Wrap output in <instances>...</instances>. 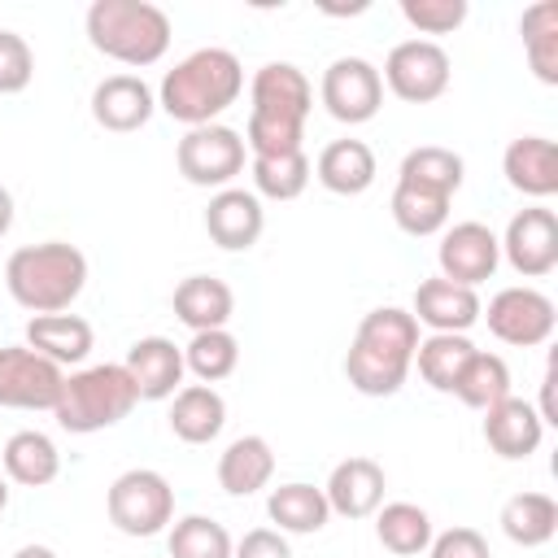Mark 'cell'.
<instances>
[{
    "label": "cell",
    "mask_w": 558,
    "mask_h": 558,
    "mask_svg": "<svg viewBox=\"0 0 558 558\" xmlns=\"http://www.w3.org/2000/svg\"><path fill=\"white\" fill-rule=\"evenodd\" d=\"M248 100H253L248 126H244L248 157L301 153L305 118L314 109V87L305 70H296L292 61H266L248 83Z\"/></svg>",
    "instance_id": "cell-1"
},
{
    "label": "cell",
    "mask_w": 558,
    "mask_h": 558,
    "mask_svg": "<svg viewBox=\"0 0 558 558\" xmlns=\"http://www.w3.org/2000/svg\"><path fill=\"white\" fill-rule=\"evenodd\" d=\"M414 349H418L414 314L401 305H379L357 323L353 344L344 353V375L362 397H392L401 392L414 366Z\"/></svg>",
    "instance_id": "cell-2"
},
{
    "label": "cell",
    "mask_w": 558,
    "mask_h": 558,
    "mask_svg": "<svg viewBox=\"0 0 558 558\" xmlns=\"http://www.w3.org/2000/svg\"><path fill=\"white\" fill-rule=\"evenodd\" d=\"M240 92H244L240 57L231 48H196L174 70H166L157 87V105L183 126H205L222 109H231Z\"/></svg>",
    "instance_id": "cell-3"
},
{
    "label": "cell",
    "mask_w": 558,
    "mask_h": 558,
    "mask_svg": "<svg viewBox=\"0 0 558 558\" xmlns=\"http://www.w3.org/2000/svg\"><path fill=\"white\" fill-rule=\"evenodd\" d=\"M4 283H9V296L22 310L65 314L78 301L83 283H87V257H83V248L65 244V240L22 244L17 253H9Z\"/></svg>",
    "instance_id": "cell-4"
},
{
    "label": "cell",
    "mask_w": 558,
    "mask_h": 558,
    "mask_svg": "<svg viewBox=\"0 0 558 558\" xmlns=\"http://www.w3.org/2000/svg\"><path fill=\"white\" fill-rule=\"evenodd\" d=\"M87 44L118 65H157L170 48V17L148 0H96L87 9Z\"/></svg>",
    "instance_id": "cell-5"
},
{
    "label": "cell",
    "mask_w": 558,
    "mask_h": 558,
    "mask_svg": "<svg viewBox=\"0 0 558 558\" xmlns=\"http://www.w3.org/2000/svg\"><path fill=\"white\" fill-rule=\"evenodd\" d=\"M135 401H140V392H135L126 366L105 362V366L70 371L61 379V397L52 405V418L70 436H92V432H105V427L122 423L135 410Z\"/></svg>",
    "instance_id": "cell-6"
},
{
    "label": "cell",
    "mask_w": 558,
    "mask_h": 558,
    "mask_svg": "<svg viewBox=\"0 0 558 558\" xmlns=\"http://www.w3.org/2000/svg\"><path fill=\"white\" fill-rule=\"evenodd\" d=\"M105 510L122 536H157L174 523V488L161 471L131 466L109 484Z\"/></svg>",
    "instance_id": "cell-7"
},
{
    "label": "cell",
    "mask_w": 558,
    "mask_h": 558,
    "mask_svg": "<svg viewBox=\"0 0 558 558\" xmlns=\"http://www.w3.org/2000/svg\"><path fill=\"white\" fill-rule=\"evenodd\" d=\"M244 135L235 126L222 122H205V126H187V135L174 148V166L192 187H227L240 170H244Z\"/></svg>",
    "instance_id": "cell-8"
},
{
    "label": "cell",
    "mask_w": 558,
    "mask_h": 558,
    "mask_svg": "<svg viewBox=\"0 0 558 558\" xmlns=\"http://www.w3.org/2000/svg\"><path fill=\"white\" fill-rule=\"evenodd\" d=\"M388 92L405 105H432L449 92V78H453V65H449V52L436 44V39H401L388 61H384V74Z\"/></svg>",
    "instance_id": "cell-9"
},
{
    "label": "cell",
    "mask_w": 558,
    "mask_h": 558,
    "mask_svg": "<svg viewBox=\"0 0 558 558\" xmlns=\"http://www.w3.org/2000/svg\"><path fill=\"white\" fill-rule=\"evenodd\" d=\"M480 318H488V331L501 340V344H514V349H536L554 336L558 327V314H554V301L541 292V288H527V283H514V288H501L488 310H480Z\"/></svg>",
    "instance_id": "cell-10"
},
{
    "label": "cell",
    "mask_w": 558,
    "mask_h": 558,
    "mask_svg": "<svg viewBox=\"0 0 558 558\" xmlns=\"http://www.w3.org/2000/svg\"><path fill=\"white\" fill-rule=\"evenodd\" d=\"M318 96H323V105H327V113L336 122L357 126V122H371L379 113V105H384V78H379V70L366 57H336L323 70Z\"/></svg>",
    "instance_id": "cell-11"
},
{
    "label": "cell",
    "mask_w": 558,
    "mask_h": 558,
    "mask_svg": "<svg viewBox=\"0 0 558 558\" xmlns=\"http://www.w3.org/2000/svg\"><path fill=\"white\" fill-rule=\"evenodd\" d=\"M65 371L35 353L31 344L0 349V405L4 410H52L61 397Z\"/></svg>",
    "instance_id": "cell-12"
},
{
    "label": "cell",
    "mask_w": 558,
    "mask_h": 558,
    "mask_svg": "<svg viewBox=\"0 0 558 558\" xmlns=\"http://www.w3.org/2000/svg\"><path fill=\"white\" fill-rule=\"evenodd\" d=\"M497 244L523 279H545L558 266V214L545 205H527L506 222V235Z\"/></svg>",
    "instance_id": "cell-13"
},
{
    "label": "cell",
    "mask_w": 558,
    "mask_h": 558,
    "mask_svg": "<svg viewBox=\"0 0 558 558\" xmlns=\"http://www.w3.org/2000/svg\"><path fill=\"white\" fill-rule=\"evenodd\" d=\"M436 262H440V279H453L462 288H475V283H484V279L497 275L501 244H497V235L484 222H453L440 235Z\"/></svg>",
    "instance_id": "cell-14"
},
{
    "label": "cell",
    "mask_w": 558,
    "mask_h": 558,
    "mask_svg": "<svg viewBox=\"0 0 558 558\" xmlns=\"http://www.w3.org/2000/svg\"><path fill=\"white\" fill-rule=\"evenodd\" d=\"M262 227H266V209H262V196L257 192L222 187L205 205V231L227 253H248L262 240Z\"/></svg>",
    "instance_id": "cell-15"
},
{
    "label": "cell",
    "mask_w": 558,
    "mask_h": 558,
    "mask_svg": "<svg viewBox=\"0 0 558 558\" xmlns=\"http://www.w3.org/2000/svg\"><path fill=\"white\" fill-rule=\"evenodd\" d=\"M384 488H388L384 466L375 458L357 453V458H344L331 466L323 497H327L331 514H340V519H371L384 506Z\"/></svg>",
    "instance_id": "cell-16"
},
{
    "label": "cell",
    "mask_w": 558,
    "mask_h": 558,
    "mask_svg": "<svg viewBox=\"0 0 558 558\" xmlns=\"http://www.w3.org/2000/svg\"><path fill=\"white\" fill-rule=\"evenodd\" d=\"M153 109H157V96L140 74H109L92 87V118L113 135L140 131L153 118Z\"/></svg>",
    "instance_id": "cell-17"
},
{
    "label": "cell",
    "mask_w": 558,
    "mask_h": 558,
    "mask_svg": "<svg viewBox=\"0 0 558 558\" xmlns=\"http://www.w3.org/2000/svg\"><path fill=\"white\" fill-rule=\"evenodd\" d=\"M122 366H126L140 401H166V397H174L179 384H183V371H187L183 366V349L174 340H166V336L135 340L126 349V362Z\"/></svg>",
    "instance_id": "cell-18"
},
{
    "label": "cell",
    "mask_w": 558,
    "mask_h": 558,
    "mask_svg": "<svg viewBox=\"0 0 558 558\" xmlns=\"http://www.w3.org/2000/svg\"><path fill=\"white\" fill-rule=\"evenodd\" d=\"M480 296L475 288H462L453 279H423L414 288V323L432 327V331H453V336H466V327L480 323Z\"/></svg>",
    "instance_id": "cell-19"
},
{
    "label": "cell",
    "mask_w": 558,
    "mask_h": 558,
    "mask_svg": "<svg viewBox=\"0 0 558 558\" xmlns=\"http://www.w3.org/2000/svg\"><path fill=\"white\" fill-rule=\"evenodd\" d=\"M541 436H545V423H541L536 405L523 401V397H506V401L484 410V440L506 462H519V458L536 453Z\"/></svg>",
    "instance_id": "cell-20"
},
{
    "label": "cell",
    "mask_w": 558,
    "mask_h": 558,
    "mask_svg": "<svg viewBox=\"0 0 558 558\" xmlns=\"http://www.w3.org/2000/svg\"><path fill=\"white\" fill-rule=\"evenodd\" d=\"M501 174L514 192H523L532 201L554 196L558 192V148H554V140H545V135L510 140V148L501 157Z\"/></svg>",
    "instance_id": "cell-21"
},
{
    "label": "cell",
    "mask_w": 558,
    "mask_h": 558,
    "mask_svg": "<svg viewBox=\"0 0 558 558\" xmlns=\"http://www.w3.org/2000/svg\"><path fill=\"white\" fill-rule=\"evenodd\" d=\"M375 153L362 140H331L314 161V179L336 196H362L375 183Z\"/></svg>",
    "instance_id": "cell-22"
},
{
    "label": "cell",
    "mask_w": 558,
    "mask_h": 558,
    "mask_svg": "<svg viewBox=\"0 0 558 558\" xmlns=\"http://www.w3.org/2000/svg\"><path fill=\"white\" fill-rule=\"evenodd\" d=\"M275 475V449L266 436H235L218 453V484L231 497H253Z\"/></svg>",
    "instance_id": "cell-23"
},
{
    "label": "cell",
    "mask_w": 558,
    "mask_h": 558,
    "mask_svg": "<svg viewBox=\"0 0 558 558\" xmlns=\"http://www.w3.org/2000/svg\"><path fill=\"white\" fill-rule=\"evenodd\" d=\"M92 323L78 314H35L26 323V344L57 366H78L92 353Z\"/></svg>",
    "instance_id": "cell-24"
},
{
    "label": "cell",
    "mask_w": 558,
    "mask_h": 558,
    "mask_svg": "<svg viewBox=\"0 0 558 558\" xmlns=\"http://www.w3.org/2000/svg\"><path fill=\"white\" fill-rule=\"evenodd\" d=\"M235 314V296L222 279L214 275H187L179 288H174V318L192 331H214V327H227Z\"/></svg>",
    "instance_id": "cell-25"
},
{
    "label": "cell",
    "mask_w": 558,
    "mask_h": 558,
    "mask_svg": "<svg viewBox=\"0 0 558 558\" xmlns=\"http://www.w3.org/2000/svg\"><path fill=\"white\" fill-rule=\"evenodd\" d=\"M227 423V401L218 388L209 384H187L174 392V405H170V432L183 440V445H209Z\"/></svg>",
    "instance_id": "cell-26"
},
{
    "label": "cell",
    "mask_w": 558,
    "mask_h": 558,
    "mask_svg": "<svg viewBox=\"0 0 558 558\" xmlns=\"http://www.w3.org/2000/svg\"><path fill=\"white\" fill-rule=\"evenodd\" d=\"M266 514H270L275 532H283V536H310V532H323V527H327L331 506H327L323 488L292 480V484L270 488V497H266Z\"/></svg>",
    "instance_id": "cell-27"
},
{
    "label": "cell",
    "mask_w": 558,
    "mask_h": 558,
    "mask_svg": "<svg viewBox=\"0 0 558 558\" xmlns=\"http://www.w3.org/2000/svg\"><path fill=\"white\" fill-rule=\"evenodd\" d=\"M0 462H4V475H9L13 484H22V488H44V484H52V480L61 475V453H57L52 436H44V432H35V427L13 432V436L4 440Z\"/></svg>",
    "instance_id": "cell-28"
},
{
    "label": "cell",
    "mask_w": 558,
    "mask_h": 558,
    "mask_svg": "<svg viewBox=\"0 0 558 558\" xmlns=\"http://www.w3.org/2000/svg\"><path fill=\"white\" fill-rule=\"evenodd\" d=\"M497 523H501L506 541H514L523 549H541L558 532V501L549 493H514L501 506V519Z\"/></svg>",
    "instance_id": "cell-29"
},
{
    "label": "cell",
    "mask_w": 558,
    "mask_h": 558,
    "mask_svg": "<svg viewBox=\"0 0 558 558\" xmlns=\"http://www.w3.org/2000/svg\"><path fill=\"white\" fill-rule=\"evenodd\" d=\"M375 536H379V545L388 554L418 558V554H427V545H432L436 532H432V514L423 506H414V501H388V506L375 510Z\"/></svg>",
    "instance_id": "cell-30"
},
{
    "label": "cell",
    "mask_w": 558,
    "mask_h": 558,
    "mask_svg": "<svg viewBox=\"0 0 558 558\" xmlns=\"http://www.w3.org/2000/svg\"><path fill=\"white\" fill-rule=\"evenodd\" d=\"M519 35H523V52H527L532 74L545 87H554L558 83V0L527 4L523 22H519Z\"/></svg>",
    "instance_id": "cell-31"
},
{
    "label": "cell",
    "mask_w": 558,
    "mask_h": 558,
    "mask_svg": "<svg viewBox=\"0 0 558 558\" xmlns=\"http://www.w3.org/2000/svg\"><path fill=\"white\" fill-rule=\"evenodd\" d=\"M462 157L453 148H440V144H423V148H410L401 157V170H397V183H414V187H427V192H440L453 201V192L462 187Z\"/></svg>",
    "instance_id": "cell-32"
},
{
    "label": "cell",
    "mask_w": 558,
    "mask_h": 558,
    "mask_svg": "<svg viewBox=\"0 0 558 558\" xmlns=\"http://www.w3.org/2000/svg\"><path fill=\"white\" fill-rule=\"evenodd\" d=\"M475 344L466 336H453V331H432L427 340H418L414 349V366L423 375V384H432L436 392H453L462 366L471 362Z\"/></svg>",
    "instance_id": "cell-33"
},
{
    "label": "cell",
    "mask_w": 558,
    "mask_h": 558,
    "mask_svg": "<svg viewBox=\"0 0 558 558\" xmlns=\"http://www.w3.org/2000/svg\"><path fill=\"white\" fill-rule=\"evenodd\" d=\"M453 397L462 405H471V410H488V405L506 401L510 397V366H506V357L475 349L471 362L462 366L458 384H453Z\"/></svg>",
    "instance_id": "cell-34"
},
{
    "label": "cell",
    "mask_w": 558,
    "mask_h": 558,
    "mask_svg": "<svg viewBox=\"0 0 558 558\" xmlns=\"http://www.w3.org/2000/svg\"><path fill=\"white\" fill-rule=\"evenodd\" d=\"M392 222L405 235H414V240L436 235L449 222V196L427 192V187H414V183H397L392 187Z\"/></svg>",
    "instance_id": "cell-35"
},
{
    "label": "cell",
    "mask_w": 558,
    "mask_h": 558,
    "mask_svg": "<svg viewBox=\"0 0 558 558\" xmlns=\"http://www.w3.org/2000/svg\"><path fill=\"white\" fill-rule=\"evenodd\" d=\"M183 366L201 379V384H218L227 379L235 366H240V340L227 331V327H214V331H192V340L183 344Z\"/></svg>",
    "instance_id": "cell-36"
},
{
    "label": "cell",
    "mask_w": 558,
    "mask_h": 558,
    "mask_svg": "<svg viewBox=\"0 0 558 558\" xmlns=\"http://www.w3.org/2000/svg\"><path fill=\"white\" fill-rule=\"evenodd\" d=\"M248 170H253L257 196H270V201H296L310 187V174H314L305 148L301 153H279V157H253Z\"/></svg>",
    "instance_id": "cell-37"
},
{
    "label": "cell",
    "mask_w": 558,
    "mask_h": 558,
    "mask_svg": "<svg viewBox=\"0 0 558 558\" xmlns=\"http://www.w3.org/2000/svg\"><path fill=\"white\" fill-rule=\"evenodd\" d=\"M170 558H231V532L209 514H183L170 527Z\"/></svg>",
    "instance_id": "cell-38"
},
{
    "label": "cell",
    "mask_w": 558,
    "mask_h": 558,
    "mask_svg": "<svg viewBox=\"0 0 558 558\" xmlns=\"http://www.w3.org/2000/svg\"><path fill=\"white\" fill-rule=\"evenodd\" d=\"M401 17L418 35H453L466 22V0H401Z\"/></svg>",
    "instance_id": "cell-39"
},
{
    "label": "cell",
    "mask_w": 558,
    "mask_h": 558,
    "mask_svg": "<svg viewBox=\"0 0 558 558\" xmlns=\"http://www.w3.org/2000/svg\"><path fill=\"white\" fill-rule=\"evenodd\" d=\"M35 78V52L17 31H0V96L26 92Z\"/></svg>",
    "instance_id": "cell-40"
},
{
    "label": "cell",
    "mask_w": 558,
    "mask_h": 558,
    "mask_svg": "<svg viewBox=\"0 0 558 558\" xmlns=\"http://www.w3.org/2000/svg\"><path fill=\"white\" fill-rule=\"evenodd\" d=\"M427 558H488V541L475 527H449V532L432 536Z\"/></svg>",
    "instance_id": "cell-41"
},
{
    "label": "cell",
    "mask_w": 558,
    "mask_h": 558,
    "mask_svg": "<svg viewBox=\"0 0 558 558\" xmlns=\"http://www.w3.org/2000/svg\"><path fill=\"white\" fill-rule=\"evenodd\" d=\"M231 558H292V545L283 532L275 527H253L244 532V541L231 549Z\"/></svg>",
    "instance_id": "cell-42"
},
{
    "label": "cell",
    "mask_w": 558,
    "mask_h": 558,
    "mask_svg": "<svg viewBox=\"0 0 558 558\" xmlns=\"http://www.w3.org/2000/svg\"><path fill=\"white\" fill-rule=\"evenodd\" d=\"M541 423H558V414H554V371L545 375V384H541Z\"/></svg>",
    "instance_id": "cell-43"
},
{
    "label": "cell",
    "mask_w": 558,
    "mask_h": 558,
    "mask_svg": "<svg viewBox=\"0 0 558 558\" xmlns=\"http://www.w3.org/2000/svg\"><path fill=\"white\" fill-rule=\"evenodd\" d=\"M9 227H13V192L0 183V240L9 235Z\"/></svg>",
    "instance_id": "cell-44"
},
{
    "label": "cell",
    "mask_w": 558,
    "mask_h": 558,
    "mask_svg": "<svg viewBox=\"0 0 558 558\" xmlns=\"http://www.w3.org/2000/svg\"><path fill=\"white\" fill-rule=\"evenodd\" d=\"M13 558H57V549H48V545H22Z\"/></svg>",
    "instance_id": "cell-45"
},
{
    "label": "cell",
    "mask_w": 558,
    "mask_h": 558,
    "mask_svg": "<svg viewBox=\"0 0 558 558\" xmlns=\"http://www.w3.org/2000/svg\"><path fill=\"white\" fill-rule=\"evenodd\" d=\"M9 506V484H4V475H0V510Z\"/></svg>",
    "instance_id": "cell-46"
}]
</instances>
